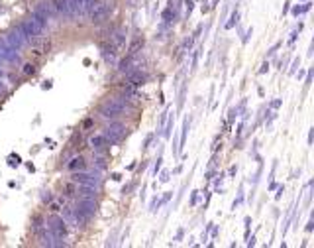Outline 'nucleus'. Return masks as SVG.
<instances>
[{"mask_svg":"<svg viewBox=\"0 0 314 248\" xmlns=\"http://www.w3.org/2000/svg\"><path fill=\"white\" fill-rule=\"evenodd\" d=\"M55 10L59 14H65V16H75L77 14V2L75 0H51Z\"/></svg>","mask_w":314,"mask_h":248,"instance_id":"obj_7","label":"nucleus"},{"mask_svg":"<svg viewBox=\"0 0 314 248\" xmlns=\"http://www.w3.org/2000/svg\"><path fill=\"white\" fill-rule=\"evenodd\" d=\"M116 47L110 43V45H102V53H104V57L108 59V61H112L114 63V59H116V51H114Z\"/></svg>","mask_w":314,"mask_h":248,"instance_id":"obj_19","label":"nucleus"},{"mask_svg":"<svg viewBox=\"0 0 314 248\" xmlns=\"http://www.w3.org/2000/svg\"><path fill=\"white\" fill-rule=\"evenodd\" d=\"M110 37H112V45H114V47H122V45L126 43V34H124L122 30L114 32V34H112Z\"/></svg>","mask_w":314,"mask_h":248,"instance_id":"obj_16","label":"nucleus"},{"mask_svg":"<svg viewBox=\"0 0 314 248\" xmlns=\"http://www.w3.org/2000/svg\"><path fill=\"white\" fill-rule=\"evenodd\" d=\"M67 168H69V170H73V172L83 170V168H85V160H83V158H75V160H71V162L67 164Z\"/></svg>","mask_w":314,"mask_h":248,"instance_id":"obj_20","label":"nucleus"},{"mask_svg":"<svg viewBox=\"0 0 314 248\" xmlns=\"http://www.w3.org/2000/svg\"><path fill=\"white\" fill-rule=\"evenodd\" d=\"M73 181L75 183H83V185H91V187H98V183H100V177L98 176H94V172L93 174H73Z\"/></svg>","mask_w":314,"mask_h":248,"instance_id":"obj_9","label":"nucleus"},{"mask_svg":"<svg viewBox=\"0 0 314 248\" xmlns=\"http://www.w3.org/2000/svg\"><path fill=\"white\" fill-rule=\"evenodd\" d=\"M4 93V85H2V81H0V95Z\"/></svg>","mask_w":314,"mask_h":248,"instance_id":"obj_24","label":"nucleus"},{"mask_svg":"<svg viewBox=\"0 0 314 248\" xmlns=\"http://www.w3.org/2000/svg\"><path fill=\"white\" fill-rule=\"evenodd\" d=\"M20 28H22V32L28 35V39H31V37L41 35V32L45 30V20H43L39 14L33 12L28 20H24V22L20 24Z\"/></svg>","mask_w":314,"mask_h":248,"instance_id":"obj_1","label":"nucleus"},{"mask_svg":"<svg viewBox=\"0 0 314 248\" xmlns=\"http://www.w3.org/2000/svg\"><path fill=\"white\" fill-rule=\"evenodd\" d=\"M89 144H91L93 150H100V148L106 144V138H104V136H93V138L89 140Z\"/></svg>","mask_w":314,"mask_h":248,"instance_id":"obj_18","label":"nucleus"},{"mask_svg":"<svg viewBox=\"0 0 314 248\" xmlns=\"http://www.w3.org/2000/svg\"><path fill=\"white\" fill-rule=\"evenodd\" d=\"M96 191H98V187H91V185L79 183V193H81L83 199H94V197H96Z\"/></svg>","mask_w":314,"mask_h":248,"instance_id":"obj_13","label":"nucleus"},{"mask_svg":"<svg viewBox=\"0 0 314 248\" xmlns=\"http://www.w3.org/2000/svg\"><path fill=\"white\" fill-rule=\"evenodd\" d=\"M63 221H65V225H71V227H79V225H77V217H75V211H73L71 207H65V209H63Z\"/></svg>","mask_w":314,"mask_h":248,"instance_id":"obj_15","label":"nucleus"},{"mask_svg":"<svg viewBox=\"0 0 314 248\" xmlns=\"http://www.w3.org/2000/svg\"><path fill=\"white\" fill-rule=\"evenodd\" d=\"M77 209H79V211H83V213L91 219V217L96 213V201H94V199H83V197H81V199H79Z\"/></svg>","mask_w":314,"mask_h":248,"instance_id":"obj_11","label":"nucleus"},{"mask_svg":"<svg viewBox=\"0 0 314 248\" xmlns=\"http://www.w3.org/2000/svg\"><path fill=\"white\" fill-rule=\"evenodd\" d=\"M112 8H114V2H112V0H94V2L91 4L89 14H91V18H93L94 24H100V22L110 14Z\"/></svg>","mask_w":314,"mask_h":248,"instance_id":"obj_2","label":"nucleus"},{"mask_svg":"<svg viewBox=\"0 0 314 248\" xmlns=\"http://www.w3.org/2000/svg\"><path fill=\"white\" fill-rule=\"evenodd\" d=\"M47 227L51 229V233L57 237V239H65L67 237V227H65V221L63 217H51Z\"/></svg>","mask_w":314,"mask_h":248,"instance_id":"obj_8","label":"nucleus"},{"mask_svg":"<svg viewBox=\"0 0 314 248\" xmlns=\"http://www.w3.org/2000/svg\"><path fill=\"white\" fill-rule=\"evenodd\" d=\"M124 134H126V128H124L122 124L114 122V124H110V126L106 128V134H104V138H106L110 144H116V142H120V140L124 138Z\"/></svg>","mask_w":314,"mask_h":248,"instance_id":"obj_6","label":"nucleus"},{"mask_svg":"<svg viewBox=\"0 0 314 248\" xmlns=\"http://www.w3.org/2000/svg\"><path fill=\"white\" fill-rule=\"evenodd\" d=\"M94 162H96V166H98V168H104V166H106L104 156H96V160H94Z\"/></svg>","mask_w":314,"mask_h":248,"instance_id":"obj_22","label":"nucleus"},{"mask_svg":"<svg viewBox=\"0 0 314 248\" xmlns=\"http://www.w3.org/2000/svg\"><path fill=\"white\" fill-rule=\"evenodd\" d=\"M128 79H130V85H134V87H136V85H144V81L148 79V75H146V73H142V71H136V73H134V71H130V73H128Z\"/></svg>","mask_w":314,"mask_h":248,"instance_id":"obj_14","label":"nucleus"},{"mask_svg":"<svg viewBox=\"0 0 314 248\" xmlns=\"http://www.w3.org/2000/svg\"><path fill=\"white\" fill-rule=\"evenodd\" d=\"M75 2H77V14L85 16V14H89V10H91V4H93L94 0H75Z\"/></svg>","mask_w":314,"mask_h":248,"instance_id":"obj_17","label":"nucleus"},{"mask_svg":"<svg viewBox=\"0 0 314 248\" xmlns=\"http://www.w3.org/2000/svg\"><path fill=\"white\" fill-rule=\"evenodd\" d=\"M6 43L12 47V49H22V47H26L28 45V35L22 32V28L20 26H16V28H12L8 34H6Z\"/></svg>","mask_w":314,"mask_h":248,"instance_id":"obj_4","label":"nucleus"},{"mask_svg":"<svg viewBox=\"0 0 314 248\" xmlns=\"http://www.w3.org/2000/svg\"><path fill=\"white\" fill-rule=\"evenodd\" d=\"M126 110V103L118 101V99H108L106 103L100 105V114L106 118H116L118 114H122Z\"/></svg>","mask_w":314,"mask_h":248,"instance_id":"obj_3","label":"nucleus"},{"mask_svg":"<svg viewBox=\"0 0 314 248\" xmlns=\"http://www.w3.org/2000/svg\"><path fill=\"white\" fill-rule=\"evenodd\" d=\"M37 237H39V245L41 247H65V243L61 241V239H57L53 233H51V229L45 225V227H41L39 229V233H37Z\"/></svg>","mask_w":314,"mask_h":248,"instance_id":"obj_5","label":"nucleus"},{"mask_svg":"<svg viewBox=\"0 0 314 248\" xmlns=\"http://www.w3.org/2000/svg\"><path fill=\"white\" fill-rule=\"evenodd\" d=\"M30 43H31L33 51H35V53H39V55L49 51V39H45V37H43V39H39V35H37V37H31V39H30Z\"/></svg>","mask_w":314,"mask_h":248,"instance_id":"obj_12","label":"nucleus"},{"mask_svg":"<svg viewBox=\"0 0 314 248\" xmlns=\"http://www.w3.org/2000/svg\"><path fill=\"white\" fill-rule=\"evenodd\" d=\"M33 71H35V69H33V65H30V63H26V65H24V73H26V75H30V73H33Z\"/></svg>","mask_w":314,"mask_h":248,"instance_id":"obj_23","label":"nucleus"},{"mask_svg":"<svg viewBox=\"0 0 314 248\" xmlns=\"http://www.w3.org/2000/svg\"><path fill=\"white\" fill-rule=\"evenodd\" d=\"M0 59H6V61H20V55L16 53V49H12L4 37H0Z\"/></svg>","mask_w":314,"mask_h":248,"instance_id":"obj_10","label":"nucleus"},{"mask_svg":"<svg viewBox=\"0 0 314 248\" xmlns=\"http://www.w3.org/2000/svg\"><path fill=\"white\" fill-rule=\"evenodd\" d=\"M41 227H45V225H43V219H41L39 215H35V217H33V225H31L33 233H39V229H41Z\"/></svg>","mask_w":314,"mask_h":248,"instance_id":"obj_21","label":"nucleus"}]
</instances>
